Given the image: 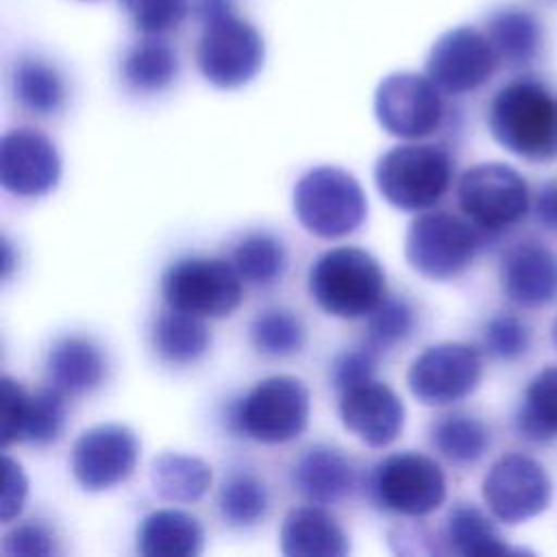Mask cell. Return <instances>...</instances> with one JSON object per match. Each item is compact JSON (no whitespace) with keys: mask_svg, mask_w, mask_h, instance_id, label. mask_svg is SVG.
Instances as JSON below:
<instances>
[{"mask_svg":"<svg viewBox=\"0 0 557 557\" xmlns=\"http://www.w3.org/2000/svg\"><path fill=\"white\" fill-rule=\"evenodd\" d=\"M487 126L498 146L533 161H557V98L533 78L503 85L490 100Z\"/></svg>","mask_w":557,"mask_h":557,"instance_id":"6da1fadb","label":"cell"},{"mask_svg":"<svg viewBox=\"0 0 557 557\" xmlns=\"http://www.w3.org/2000/svg\"><path fill=\"white\" fill-rule=\"evenodd\" d=\"M307 289L324 313L342 320L368 318L387 298L383 268L357 246L322 252L309 268Z\"/></svg>","mask_w":557,"mask_h":557,"instance_id":"7a4b0ae2","label":"cell"},{"mask_svg":"<svg viewBox=\"0 0 557 557\" xmlns=\"http://www.w3.org/2000/svg\"><path fill=\"white\" fill-rule=\"evenodd\" d=\"M292 205L305 231L324 239L355 233L368 215V198L359 181L335 165L307 170L294 187Z\"/></svg>","mask_w":557,"mask_h":557,"instance_id":"3957f363","label":"cell"},{"mask_svg":"<svg viewBox=\"0 0 557 557\" xmlns=\"http://www.w3.org/2000/svg\"><path fill=\"white\" fill-rule=\"evenodd\" d=\"M453 181L450 154L435 144H398L374 165L379 194L400 211H426L448 191Z\"/></svg>","mask_w":557,"mask_h":557,"instance_id":"277c9868","label":"cell"},{"mask_svg":"<svg viewBox=\"0 0 557 557\" xmlns=\"http://www.w3.org/2000/svg\"><path fill=\"white\" fill-rule=\"evenodd\" d=\"M309 409L307 385L296 376L276 374L259 381L233 403L228 422L259 444H285L307 429Z\"/></svg>","mask_w":557,"mask_h":557,"instance_id":"5b68a950","label":"cell"},{"mask_svg":"<svg viewBox=\"0 0 557 557\" xmlns=\"http://www.w3.org/2000/svg\"><path fill=\"white\" fill-rule=\"evenodd\" d=\"M483 233L448 211H422L405 235V259L429 281H450L474 261Z\"/></svg>","mask_w":557,"mask_h":557,"instance_id":"8992f818","label":"cell"},{"mask_svg":"<svg viewBox=\"0 0 557 557\" xmlns=\"http://www.w3.org/2000/svg\"><path fill=\"white\" fill-rule=\"evenodd\" d=\"M202 33L196 48L200 74L220 89H237L250 83L265 57L259 30L242 20L235 9L200 20Z\"/></svg>","mask_w":557,"mask_h":557,"instance_id":"52a82bcc","label":"cell"},{"mask_svg":"<svg viewBox=\"0 0 557 557\" xmlns=\"http://www.w3.org/2000/svg\"><path fill=\"white\" fill-rule=\"evenodd\" d=\"M368 492L385 511L420 518L446 500V476L429 455L403 450L387 455L372 468Z\"/></svg>","mask_w":557,"mask_h":557,"instance_id":"ba28073f","label":"cell"},{"mask_svg":"<svg viewBox=\"0 0 557 557\" xmlns=\"http://www.w3.org/2000/svg\"><path fill=\"white\" fill-rule=\"evenodd\" d=\"M161 294L172 309L198 318H226L242 302V276L224 259L185 257L165 268Z\"/></svg>","mask_w":557,"mask_h":557,"instance_id":"9c48e42d","label":"cell"},{"mask_svg":"<svg viewBox=\"0 0 557 557\" xmlns=\"http://www.w3.org/2000/svg\"><path fill=\"white\" fill-rule=\"evenodd\" d=\"M457 200L463 215L481 233H500L529 213L531 189L516 168L487 161L459 176Z\"/></svg>","mask_w":557,"mask_h":557,"instance_id":"30bf717a","label":"cell"},{"mask_svg":"<svg viewBox=\"0 0 557 557\" xmlns=\"http://www.w3.org/2000/svg\"><path fill=\"white\" fill-rule=\"evenodd\" d=\"M481 494L496 520L520 524L548 509L553 483L537 459L522 453H507L490 466Z\"/></svg>","mask_w":557,"mask_h":557,"instance_id":"8fae6325","label":"cell"},{"mask_svg":"<svg viewBox=\"0 0 557 557\" xmlns=\"http://www.w3.org/2000/svg\"><path fill=\"white\" fill-rule=\"evenodd\" d=\"M483 363L474 346L442 342L424 348L407 370L413 398L426 407H446L468 398L481 383Z\"/></svg>","mask_w":557,"mask_h":557,"instance_id":"7c38bea8","label":"cell"},{"mask_svg":"<svg viewBox=\"0 0 557 557\" xmlns=\"http://www.w3.org/2000/svg\"><path fill=\"white\" fill-rule=\"evenodd\" d=\"M374 115L381 128L398 139H424L444 122L442 91L429 76L389 74L374 91Z\"/></svg>","mask_w":557,"mask_h":557,"instance_id":"4fadbf2b","label":"cell"},{"mask_svg":"<svg viewBox=\"0 0 557 557\" xmlns=\"http://www.w3.org/2000/svg\"><path fill=\"white\" fill-rule=\"evenodd\" d=\"M500 65L485 33L457 26L435 39L426 54V76L446 96H461L483 87Z\"/></svg>","mask_w":557,"mask_h":557,"instance_id":"5bb4252c","label":"cell"},{"mask_svg":"<svg viewBox=\"0 0 557 557\" xmlns=\"http://www.w3.org/2000/svg\"><path fill=\"white\" fill-rule=\"evenodd\" d=\"M141 444L126 424L104 422L85 429L72 446V474L87 492H104L124 483L139 459Z\"/></svg>","mask_w":557,"mask_h":557,"instance_id":"9a60e30c","label":"cell"},{"mask_svg":"<svg viewBox=\"0 0 557 557\" xmlns=\"http://www.w3.org/2000/svg\"><path fill=\"white\" fill-rule=\"evenodd\" d=\"M61 178V157L52 139L35 128H13L0 141V183L20 198L50 194Z\"/></svg>","mask_w":557,"mask_h":557,"instance_id":"2e32d148","label":"cell"},{"mask_svg":"<svg viewBox=\"0 0 557 557\" xmlns=\"http://www.w3.org/2000/svg\"><path fill=\"white\" fill-rule=\"evenodd\" d=\"M65 396L46 385L26 392L11 376H2V444L46 446L59 440L65 429Z\"/></svg>","mask_w":557,"mask_h":557,"instance_id":"e0dca14e","label":"cell"},{"mask_svg":"<svg viewBox=\"0 0 557 557\" xmlns=\"http://www.w3.org/2000/svg\"><path fill=\"white\" fill-rule=\"evenodd\" d=\"M339 420L363 444L383 448L405 426L403 398L381 381H366L339 392Z\"/></svg>","mask_w":557,"mask_h":557,"instance_id":"ac0fdd59","label":"cell"},{"mask_svg":"<svg viewBox=\"0 0 557 557\" xmlns=\"http://www.w3.org/2000/svg\"><path fill=\"white\" fill-rule=\"evenodd\" d=\"M505 296L527 309L557 302V252L542 242H520L500 261Z\"/></svg>","mask_w":557,"mask_h":557,"instance_id":"d6986e66","label":"cell"},{"mask_svg":"<svg viewBox=\"0 0 557 557\" xmlns=\"http://www.w3.org/2000/svg\"><path fill=\"white\" fill-rule=\"evenodd\" d=\"M44 372L48 385L63 396H85L104 383L109 361L91 337L63 335L50 344Z\"/></svg>","mask_w":557,"mask_h":557,"instance_id":"ffe728a7","label":"cell"},{"mask_svg":"<svg viewBox=\"0 0 557 557\" xmlns=\"http://www.w3.org/2000/svg\"><path fill=\"white\" fill-rule=\"evenodd\" d=\"M292 483L309 503L333 505L352 492L357 472L352 461L339 448L313 444L296 459L292 468Z\"/></svg>","mask_w":557,"mask_h":557,"instance_id":"44dd1931","label":"cell"},{"mask_svg":"<svg viewBox=\"0 0 557 557\" xmlns=\"http://www.w3.org/2000/svg\"><path fill=\"white\" fill-rule=\"evenodd\" d=\"M281 553L287 557H344L350 542L342 524L320 505L294 507L281 524Z\"/></svg>","mask_w":557,"mask_h":557,"instance_id":"7402d4cb","label":"cell"},{"mask_svg":"<svg viewBox=\"0 0 557 557\" xmlns=\"http://www.w3.org/2000/svg\"><path fill=\"white\" fill-rule=\"evenodd\" d=\"M135 540L144 557H194L202 550L205 531L187 511L157 509L139 522Z\"/></svg>","mask_w":557,"mask_h":557,"instance_id":"603a6c76","label":"cell"},{"mask_svg":"<svg viewBox=\"0 0 557 557\" xmlns=\"http://www.w3.org/2000/svg\"><path fill=\"white\" fill-rule=\"evenodd\" d=\"M440 542L444 553L463 557H505L518 553L505 542L492 518L472 503H457L448 509Z\"/></svg>","mask_w":557,"mask_h":557,"instance_id":"cb8c5ba5","label":"cell"},{"mask_svg":"<svg viewBox=\"0 0 557 557\" xmlns=\"http://www.w3.org/2000/svg\"><path fill=\"white\" fill-rule=\"evenodd\" d=\"M150 344L157 357L170 366H191L211 346L209 326L202 318L168 307L150 329Z\"/></svg>","mask_w":557,"mask_h":557,"instance_id":"d4e9b609","label":"cell"},{"mask_svg":"<svg viewBox=\"0 0 557 557\" xmlns=\"http://www.w3.org/2000/svg\"><path fill=\"white\" fill-rule=\"evenodd\" d=\"M485 35L498 54V61L509 67H522L537 59L544 41L537 17L520 7L498 9L487 17Z\"/></svg>","mask_w":557,"mask_h":557,"instance_id":"484cf974","label":"cell"},{"mask_svg":"<svg viewBox=\"0 0 557 557\" xmlns=\"http://www.w3.org/2000/svg\"><path fill=\"white\" fill-rule=\"evenodd\" d=\"M176 74V50L159 37L146 35V39L133 44L122 59V81L135 94H159L174 83Z\"/></svg>","mask_w":557,"mask_h":557,"instance_id":"4316f807","label":"cell"},{"mask_svg":"<svg viewBox=\"0 0 557 557\" xmlns=\"http://www.w3.org/2000/svg\"><path fill=\"white\" fill-rule=\"evenodd\" d=\"M11 91L22 109L35 115L57 113L67 98L63 74L39 57H24L11 72Z\"/></svg>","mask_w":557,"mask_h":557,"instance_id":"83f0119b","label":"cell"},{"mask_svg":"<svg viewBox=\"0 0 557 557\" xmlns=\"http://www.w3.org/2000/svg\"><path fill=\"white\" fill-rule=\"evenodd\" d=\"M211 466L194 455L161 453L150 463L152 490L170 503H194L211 487Z\"/></svg>","mask_w":557,"mask_h":557,"instance_id":"f1b7e54d","label":"cell"},{"mask_svg":"<svg viewBox=\"0 0 557 557\" xmlns=\"http://www.w3.org/2000/svg\"><path fill=\"white\" fill-rule=\"evenodd\" d=\"M429 442L446 461L468 466L487 453L490 431L470 413H446L431 422Z\"/></svg>","mask_w":557,"mask_h":557,"instance_id":"f546056e","label":"cell"},{"mask_svg":"<svg viewBox=\"0 0 557 557\" xmlns=\"http://www.w3.org/2000/svg\"><path fill=\"white\" fill-rule=\"evenodd\" d=\"M516 429L529 442L557 437V366L542 368L529 381L516 413Z\"/></svg>","mask_w":557,"mask_h":557,"instance_id":"4dcf8cb0","label":"cell"},{"mask_svg":"<svg viewBox=\"0 0 557 557\" xmlns=\"http://www.w3.org/2000/svg\"><path fill=\"white\" fill-rule=\"evenodd\" d=\"M231 263L244 283L265 287L283 278L287 270V250L276 235L255 231L237 242Z\"/></svg>","mask_w":557,"mask_h":557,"instance_id":"1f68e13d","label":"cell"},{"mask_svg":"<svg viewBox=\"0 0 557 557\" xmlns=\"http://www.w3.org/2000/svg\"><path fill=\"white\" fill-rule=\"evenodd\" d=\"M270 507L265 483L252 472H231L218 490V511L231 527L246 529L257 524Z\"/></svg>","mask_w":557,"mask_h":557,"instance_id":"d6a6232c","label":"cell"},{"mask_svg":"<svg viewBox=\"0 0 557 557\" xmlns=\"http://www.w3.org/2000/svg\"><path fill=\"white\" fill-rule=\"evenodd\" d=\"M250 344L265 357H292L305 348L307 329L300 315L285 307H268L250 322Z\"/></svg>","mask_w":557,"mask_h":557,"instance_id":"836d02e7","label":"cell"},{"mask_svg":"<svg viewBox=\"0 0 557 557\" xmlns=\"http://www.w3.org/2000/svg\"><path fill=\"white\" fill-rule=\"evenodd\" d=\"M413 309L403 298H385L366 322V344L376 348L381 355L403 344L413 331Z\"/></svg>","mask_w":557,"mask_h":557,"instance_id":"e575fe53","label":"cell"},{"mask_svg":"<svg viewBox=\"0 0 557 557\" xmlns=\"http://www.w3.org/2000/svg\"><path fill=\"white\" fill-rule=\"evenodd\" d=\"M120 7L135 30L148 37L174 30L189 13L187 0H120Z\"/></svg>","mask_w":557,"mask_h":557,"instance_id":"d590c367","label":"cell"},{"mask_svg":"<svg viewBox=\"0 0 557 557\" xmlns=\"http://www.w3.org/2000/svg\"><path fill=\"white\" fill-rule=\"evenodd\" d=\"M483 344L492 357L500 361H513L529 350L531 333L518 315L496 313L483 329Z\"/></svg>","mask_w":557,"mask_h":557,"instance_id":"8d00e7d4","label":"cell"},{"mask_svg":"<svg viewBox=\"0 0 557 557\" xmlns=\"http://www.w3.org/2000/svg\"><path fill=\"white\" fill-rule=\"evenodd\" d=\"M381 352L372 348L370 344H361L357 348L339 352L331 363V383L335 389L344 392L348 387H355L359 383L372 381L376 372Z\"/></svg>","mask_w":557,"mask_h":557,"instance_id":"74e56055","label":"cell"},{"mask_svg":"<svg viewBox=\"0 0 557 557\" xmlns=\"http://www.w3.org/2000/svg\"><path fill=\"white\" fill-rule=\"evenodd\" d=\"M2 553L22 557H48L59 553V540L48 524L26 520L4 535Z\"/></svg>","mask_w":557,"mask_h":557,"instance_id":"f35d334b","label":"cell"},{"mask_svg":"<svg viewBox=\"0 0 557 557\" xmlns=\"http://www.w3.org/2000/svg\"><path fill=\"white\" fill-rule=\"evenodd\" d=\"M26 494H28V479L22 466L9 455H4V490L0 498V520L4 524H9L13 518L20 516Z\"/></svg>","mask_w":557,"mask_h":557,"instance_id":"ab89813d","label":"cell"},{"mask_svg":"<svg viewBox=\"0 0 557 557\" xmlns=\"http://www.w3.org/2000/svg\"><path fill=\"white\" fill-rule=\"evenodd\" d=\"M537 215L546 226L557 228V183H550L544 187V191L537 198Z\"/></svg>","mask_w":557,"mask_h":557,"instance_id":"60d3db41","label":"cell"},{"mask_svg":"<svg viewBox=\"0 0 557 557\" xmlns=\"http://www.w3.org/2000/svg\"><path fill=\"white\" fill-rule=\"evenodd\" d=\"M553 339H555V344H557V318H555V322H553Z\"/></svg>","mask_w":557,"mask_h":557,"instance_id":"b9f144b4","label":"cell"}]
</instances>
